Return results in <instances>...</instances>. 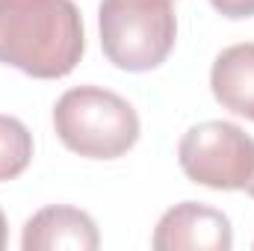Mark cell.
Wrapping results in <instances>:
<instances>
[{
    "label": "cell",
    "mask_w": 254,
    "mask_h": 251,
    "mask_svg": "<svg viewBox=\"0 0 254 251\" xmlns=\"http://www.w3.org/2000/svg\"><path fill=\"white\" fill-rule=\"evenodd\" d=\"M86 48L74 0H0V63L39 80L68 77Z\"/></svg>",
    "instance_id": "obj_1"
},
{
    "label": "cell",
    "mask_w": 254,
    "mask_h": 251,
    "mask_svg": "<svg viewBox=\"0 0 254 251\" xmlns=\"http://www.w3.org/2000/svg\"><path fill=\"white\" fill-rule=\"evenodd\" d=\"M54 127L68 151L89 160H116L139 139L136 110L101 86L68 89L54 107Z\"/></svg>",
    "instance_id": "obj_2"
},
{
    "label": "cell",
    "mask_w": 254,
    "mask_h": 251,
    "mask_svg": "<svg viewBox=\"0 0 254 251\" xmlns=\"http://www.w3.org/2000/svg\"><path fill=\"white\" fill-rule=\"evenodd\" d=\"M104 57L122 71H151L178 39L172 0H104L98 12Z\"/></svg>",
    "instance_id": "obj_3"
},
{
    "label": "cell",
    "mask_w": 254,
    "mask_h": 251,
    "mask_svg": "<svg viewBox=\"0 0 254 251\" xmlns=\"http://www.w3.org/2000/svg\"><path fill=\"white\" fill-rule=\"evenodd\" d=\"M178 160L192 184L210 189H246L254 175V139L231 122H201L178 145Z\"/></svg>",
    "instance_id": "obj_4"
},
{
    "label": "cell",
    "mask_w": 254,
    "mask_h": 251,
    "mask_svg": "<svg viewBox=\"0 0 254 251\" xmlns=\"http://www.w3.org/2000/svg\"><path fill=\"white\" fill-rule=\"evenodd\" d=\"M151 246L157 251H231L234 231L225 213L198 201H184L163 213Z\"/></svg>",
    "instance_id": "obj_5"
},
{
    "label": "cell",
    "mask_w": 254,
    "mask_h": 251,
    "mask_svg": "<svg viewBox=\"0 0 254 251\" xmlns=\"http://www.w3.org/2000/svg\"><path fill=\"white\" fill-rule=\"evenodd\" d=\"M98 246H101V237H98L92 216L77 210V207H45V210H39L24 225V237H21L24 251H95Z\"/></svg>",
    "instance_id": "obj_6"
},
{
    "label": "cell",
    "mask_w": 254,
    "mask_h": 251,
    "mask_svg": "<svg viewBox=\"0 0 254 251\" xmlns=\"http://www.w3.org/2000/svg\"><path fill=\"white\" fill-rule=\"evenodd\" d=\"M210 89L228 113L254 122V42L231 45L216 57Z\"/></svg>",
    "instance_id": "obj_7"
},
{
    "label": "cell",
    "mask_w": 254,
    "mask_h": 251,
    "mask_svg": "<svg viewBox=\"0 0 254 251\" xmlns=\"http://www.w3.org/2000/svg\"><path fill=\"white\" fill-rule=\"evenodd\" d=\"M33 160V133L12 116H0V184L15 181Z\"/></svg>",
    "instance_id": "obj_8"
},
{
    "label": "cell",
    "mask_w": 254,
    "mask_h": 251,
    "mask_svg": "<svg viewBox=\"0 0 254 251\" xmlns=\"http://www.w3.org/2000/svg\"><path fill=\"white\" fill-rule=\"evenodd\" d=\"M210 3L225 18H252L254 15V0H210Z\"/></svg>",
    "instance_id": "obj_9"
},
{
    "label": "cell",
    "mask_w": 254,
    "mask_h": 251,
    "mask_svg": "<svg viewBox=\"0 0 254 251\" xmlns=\"http://www.w3.org/2000/svg\"><path fill=\"white\" fill-rule=\"evenodd\" d=\"M6 249V219H3V210H0V251Z\"/></svg>",
    "instance_id": "obj_10"
},
{
    "label": "cell",
    "mask_w": 254,
    "mask_h": 251,
    "mask_svg": "<svg viewBox=\"0 0 254 251\" xmlns=\"http://www.w3.org/2000/svg\"><path fill=\"white\" fill-rule=\"evenodd\" d=\"M246 192H249V195H252V198H254V175H252V178H249V184H246Z\"/></svg>",
    "instance_id": "obj_11"
}]
</instances>
